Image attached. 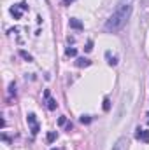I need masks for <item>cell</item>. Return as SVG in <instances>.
Wrapping results in <instances>:
<instances>
[{"label":"cell","instance_id":"1","mask_svg":"<svg viewBox=\"0 0 149 150\" xmlns=\"http://www.w3.org/2000/svg\"><path fill=\"white\" fill-rule=\"evenodd\" d=\"M132 9H133V0H119L117 5H116V9H114V12L109 16V19L105 21V32L117 33L126 25V21L130 19Z\"/></svg>","mask_w":149,"mask_h":150},{"label":"cell","instance_id":"2","mask_svg":"<svg viewBox=\"0 0 149 150\" xmlns=\"http://www.w3.org/2000/svg\"><path fill=\"white\" fill-rule=\"evenodd\" d=\"M25 11H28L27 2H19V4H16V5L11 7V14L14 16V19H21V16H23Z\"/></svg>","mask_w":149,"mask_h":150},{"label":"cell","instance_id":"3","mask_svg":"<svg viewBox=\"0 0 149 150\" xmlns=\"http://www.w3.org/2000/svg\"><path fill=\"white\" fill-rule=\"evenodd\" d=\"M27 122H28V126H30V131H32V134L35 136L39 131H40V126H39L37 119H35V113H28V115H27Z\"/></svg>","mask_w":149,"mask_h":150},{"label":"cell","instance_id":"4","mask_svg":"<svg viewBox=\"0 0 149 150\" xmlns=\"http://www.w3.org/2000/svg\"><path fill=\"white\" fill-rule=\"evenodd\" d=\"M135 138L140 140V142H144V143H149V131L137 127V131H135Z\"/></svg>","mask_w":149,"mask_h":150},{"label":"cell","instance_id":"5","mask_svg":"<svg viewBox=\"0 0 149 150\" xmlns=\"http://www.w3.org/2000/svg\"><path fill=\"white\" fill-rule=\"evenodd\" d=\"M126 145H128V142H126V138H119L116 143H114V147L112 150H126Z\"/></svg>","mask_w":149,"mask_h":150},{"label":"cell","instance_id":"6","mask_svg":"<svg viewBox=\"0 0 149 150\" xmlns=\"http://www.w3.org/2000/svg\"><path fill=\"white\" fill-rule=\"evenodd\" d=\"M44 96H46V100H47V108H49V110H56L58 103H56V100L49 98V91H46V93H44Z\"/></svg>","mask_w":149,"mask_h":150},{"label":"cell","instance_id":"7","mask_svg":"<svg viewBox=\"0 0 149 150\" xmlns=\"http://www.w3.org/2000/svg\"><path fill=\"white\" fill-rule=\"evenodd\" d=\"M90 65H91V61L88 58H77V61H75V67H79V68H86Z\"/></svg>","mask_w":149,"mask_h":150},{"label":"cell","instance_id":"8","mask_svg":"<svg viewBox=\"0 0 149 150\" xmlns=\"http://www.w3.org/2000/svg\"><path fill=\"white\" fill-rule=\"evenodd\" d=\"M69 23H70V28H74V30H82V23H81L79 19L72 18V19H70Z\"/></svg>","mask_w":149,"mask_h":150},{"label":"cell","instance_id":"9","mask_svg":"<svg viewBox=\"0 0 149 150\" xmlns=\"http://www.w3.org/2000/svg\"><path fill=\"white\" fill-rule=\"evenodd\" d=\"M105 58H107V63H109L111 67H116V65H117V58H116V56H111V52H105Z\"/></svg>","mask_w":149,"mask_h":150},{"label":"cell","instance_id":"10","mask_svg":"<svg viewBox=\"0 0 149 150\" xmlns=\"http://www.w3.org/2000/svg\"><path fill=\"white\" fill-rule=\"evenodd\" d=\"M19 56H21L23 59H27V61H34V58H32V54H28V52H27V51H23V49L19 51Z\"/></svg>","mask_w":149,"mask_h":150},{"label":"cell","instance_id":"11","mask_svg":"<svg viewBox=\"0 0 149 150\" xmlns=\"http://www.w3.org/2000/svg\"><path fill=\"white\" fill-rule=\"evenodd\" d=\"M65 54H67L69 58H74L75 54H77V51H75L74 47H67V51H65Z\"/></svg>","mask_w":149,"mask_h":150},{"label":"cell","instance_id":"12","mask_svg":"<svg viewBox=\"0 0 149 150\" xmlns=\"http://www.w3.org/2000/svg\"><path fill=\"white\" fill-rule=\"evenodd\" d=\"M56 136H58V134H56L54 131H51V133H47V143H53V142L56 140Z\"/></svg>","mask_w":149,"mask_h":150},{"label":"cell","instance_id":"13","mask_svg":"<svg viewBox=\"0 0 149 150\" xmlns=\"http://www.w3.org/2000/svg\"><path fill=\"white\" fill-rule=\"evenodd\" d=\"M104 110H105V112H109V110H111V100H109V98H105V100H104Z\"/></svg>","mask_w":149,"mask_h":150},{"label":"cell","instance_id":"14","mask_svg":"<svg viewBox=\"0 0 149 150\" xmlns=\"http://www.w3.org/2000/svg\"><path fill=\"white\" fill-rule=\"evenodd\" d=\"M81 122H82V124H90V122H91V117H90V115H82V117H81Z\"/></svg>","mask_w":149,"mask_h":150},{"label":"cell","instance_id":"15","mask_svg":"<svg viewBox=\"0 0 149 150\" xmlns=\"http://www.w3.org/2000/svg\"><path fill=\"white\" fill-rule=\"evenodd\" d=\"M91 49H93V42H91V40H88V44H86V47H84V51H86V52H90Z\"/></svg>","mask_w":149,"mask_h":150},{"label":"cell","instance_id":"16","mask_svg":"<svg viewBox=\"0 0 149 150\" xmlns=\"http://www.w3.org/2000/svg\"><path fill=\"white\" fill-rule=\"evenodd\" d=\"M9 93H11V94H16V86H14V82L9 86Z\"/></svg>","mask_w":149,"mask_h":150},{"label":"cell","instance_id":"17","mask_svg":"<svg viewBox=\"0 0 149 150\" xmlns=\"http://www.w3.org/2000/svg\"><path fill=\"white\" fill-rule=\"evenodd\" d=\"M58 124H60V126H65V124H67V117H60V119H58Z\"/></svg>","mask_w":149,"mask_h":150},{"label":"cell","instance_id":"18","mask_svg":"<svg viewBox=\"0 0 149 150\" xmlns=\"http://www.w3.org/2000/svg\"><path fill=\"white\" fill-rule=\"evenodd\" d=\"M63 2V5H70V2H74V0H62Z\"/></svg>","mask_w":149,"mask_h":150},{"label":"cell","instance_id":"19","mask_svg":"<svg viewBox=\"0 0 149 150\" xmlns=\"http://www.w3.org/2000/svg\"><path fill=\"white\" fill-rule=\"evenodd\" d=\"M51 150H62V149H51Z\"/></svg>","mask_w":149,"mask_h":150},{"label":"cell","instance_id":"20","mask_svg":"<svg viewBox=\"0 0 149 150\" xmlns=\"http://www.w3.org/2000/svg\"><path fill=\"white\" fill-rule=\"evenodd\" d=\"M148 117H149V113H148ZM148 124H149V119H148Z\"/></svg>","mask_w":149,"mask_h":150}]
</instances>
